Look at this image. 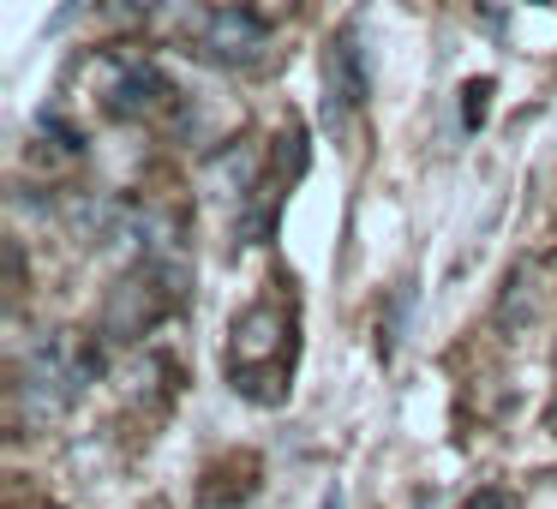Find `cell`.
I'll list each match as a JSON object with an SVG mask.
<instances>
[{
  "instance_id": "cell-1",
  "label": "cell",
  "mask_w": 557,
  "mask_h": 509,
  "mask_svg": "<svg viewBox=\"0 0 557 509\" xmlns=\"http://www.w3.org/2000/svg\"><path fill=\"white\" fill-rule=\"evenodd\" d=\"M78 73L90 78V102H97L109 121H162V114L181 102L169 85V73L138 49H102V54H90Z\"/></svg>"
},
{
  "instance_id": "cell-2",
  "label": "cell",
  "mask_w": 557,
  "mask_h": 509,
  "mask_svg": "<svg viewBox=\"0 0 557 509\" xmlns=\"http://www.w3.org/2000/svg\"><path fill=\"white\" fill-rule=\"evenodd\" d=\"M181 294H186L181 258H145L133 276H121L109 288V300H102V330H109V336H121V342L150 336V330H157L174 306H181Z\"/></svg>"
},
{
  "instance_id": "cell-3",
  "label": "cell",
  "mask_w": 557,
  "mask_h": 509,
  "mask_svg": "<svg viewBox=\"0 0 557 509\" xmlns=\"http://www.w3.org/2000/svg\"><path fill=\"white\" fill-rule=\"evenodd\" d=\"M288 353H294V324H288V312H282L276 300H264V306H252V312L234 318V348H228L234 389L264 396V389H258V377H282Z\"/></svg>"
},
{
  "instance_id": "cell-4",
  "label": "cell",
  "mask_w": 557,
  "mask_h": 509,
  "mask_svg": "<svg viewBox=\"0 0 557 509\" xmlns=\"http://www.w3.org/2000/svg\"><path fill=\"white\" fill-rule=\"evenodd\" d=\"M186 42H193L210 66L252 73V66H264L270 25H264V13H252V7H205V13L186 18Z\"/></svg>"
},
{
  "instance_id": "cell-5",
  "label": "cell",
  "mask_w": 557,
  "mask_h": 509,
  "mask_svg": "<svg viewBox=\"0 0 557 509\" xmlns=\"http://www.w3.org/2000/svg\"><path fill=\"white\" fill-rule=\"evenodd\" d=\"M78 401V384L66 377L61 365V348L49 342H37V348L25 353V365H18V413H25V425H49L61 420L66 408Z\"/></svg>"
},
{
  "instance_id": "cell-6",
  "label": "cell",
  "mask_w": 557,
  "mask_h": 509,
  "mask_svg": "<svg viewBox=\"0 0 557 509\" xmlns=\"http://www.w3.org/2000/svg\"><path fill=\"white\" fill-rule=\"evenodd\" d=\"M66 228H73L78 246H114L133 234V204H121L109 193H78L66 204Z\"/></svg>"
},
{
  "instance_id": "cell-7",
  "label": "cell",
  "mask_w": 557,
  "mask_h": 509,
  "mask_svg": "<svg viewBox=\"0 0 557 509\" xmlns=\"http://www.w3.org/2000/svg\"><path fill=\"white\" fill-rule=\"evenodd\" d=\"M330 121H342L348 109H360L366 97H372V66H366V49L354 30H342L336 42H330Z\"/></svg>"
},
{
  "instance_id": "cell-8",
  "label": "cell",
  "mask_w": 557,
  "mask_h": 509,
  "mask_svg": "<svg viewBox=\"0 0 557 509\" xmlns=\"http://www.w3.org/2000/svg\"><path fill=\"white\" fill-rule=\"evenodd\" d=\"M205 181H210V193L216 198H252L258 186V150L252 145H228L222 157H210V169H205Z\"/></svg>"
},
{
  "instance_id": "cell-9",
  "label": "cell",
  "mask_w": 557,
  "mask_h": 509,
  "mask_svg": "<svg viewBox=\"0 0 557 509\" xmlns=\"http://www.w3.org/2000/svg\"><path fill=\"white\" fill-rule=\"evenodd\" d=\"M533 312H540V270H509V282H504V300H497V324L504 330H528L533 324Z\"/></svg>"
},
{
  "instance_id": "cell-10",
  "label": "cell",
  "mask_w": 557,
  "mask_h": 509,
  "mask_svg": "<svg viewBox=\"0 0 557 509\" xmlns=\"http://www.w3.org/2000/svg\"><path fill=\"white\" fill-rule=\"evenodd\" d=\"M270 216H276V193H270V186H258L252 198H240V222H234V234H240L246 246L264 240V234H270Z\"/></svg>"
},
{
  "instance_id": "cell-11",
  "label": "cell",
  "mask_w": 557,
  "mask_h": 509,
  "mask_svg": "<svg viewBox=\"0 0 557 509\" xmlns=\"http://www.w3.org/2000/svg\"><path fill=\"white\" fill-rule=\"evenodd\" d=\"M276 169H282V181H300L306 174V126L300 121H288L276 133Z\"/></svg>"
},
{
  "instance_id": "cell-12",
  "label": "cell",
  "mask_w": 557,
  "mask_h": 509,
  "mask_svg": "<svg viewBox=\"0 0 557 509\" xmlns=\"http://www.w3.org/2000/svg\"><path fill=\"white\" fill-rule=\"evenodd\" d=\"M157 13V0H102V18H109V25H145V18Z\"/></svg>"
},
{
  "instance_id": "cell-13",
  "label": "cell",
  "mask_w": 557,
  "mask_h": 509,
  "mask_svg": "<svg viewBox=\"0 0 557 509\" xmlns=\"http://www.w3.org/2000/svg\"><path fill=\"white\" fill-rule=\"evenodd\" d=\"M492 78H473V85L468 90H461V97H468V102H461V121H468V126H480L485 121V109H492Z\"/></svg>"
},
{
  "instance_id": "cell-14",
  "label": "cell",
  "mask_w": 557,
  "mask_h": 509,
  "mask_svg": "<svg viewBox=\"0 0 557 509\" xmlns=\"http://www.w3.org/2000/svg\"><path fill=\"white\" fill-rule=\"evenodd\" d=\"M461 509H516V497H509L504 485H480V492H473Z\"/></svg>"
},
{
  "instance_id": "cell-15",
  "label": "cell",
  "mask_w": 557,
  "mask_h": 509,
  "mask_svg": "<svg viewBox=\"0 0 557 509\" xmlns=\"http://www.w3.org/2000/svg\"><path fill=\"white\" fill-rule=\"evenodd\" d=\"M318 509H348V497H342V485H330V492H324V504H318Z\"/></svg>"
},
{
  "instance_id": "cell-16",
  "label": "cell",
  "mask_w": 557,
  "mask_h": 509,
  "mask_svg": "<svg viewBox=\"0 0 557 509\" xmlns=\"http://www.w3.org/2000/svg\"><path fill=\"white\" fill-rule=\"evenodd\" d=\"M545 425H552V437H557V401H552V420H545Z\"/></svg>"
}]
</instances>
